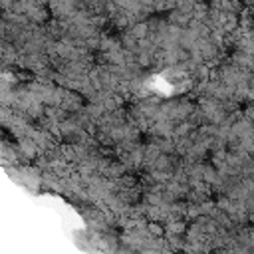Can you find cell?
<instances>
[{
	"instance_id": "1",
	"label": "cell",
	"mask_w": 254,
	"mask_h": 254,
	"mask_svg": "<svg viewBox=\"0 0 254 254\" xmlns=\"http://www.w3.org/2000/svg\"><path fill=\"white\" fill-rule=\"evenodd\" d=\"M149 230H151V232H155V234H161V232H163V228H161V226H157V224H149Z\"/></svg>"
}]
</instances>
